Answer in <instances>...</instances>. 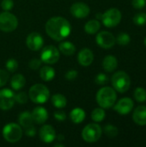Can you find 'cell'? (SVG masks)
Segmentation results:
<instances>
[{"instance_id": "ac0fdd59", "label": "cell", "mask_w": 146, "mask_h": 147, "mask_svg": "<svg viewBox=\"0 0 146 147\" xmlns=\"http://www.w3.org/2000/svg\"><path fill=\"white\" fill-rule=\"evenodd\" d=\"M32 114V117L34 120V122L37 124H43L46 121L48 118V113L46 109L43 107H36L34 109Z\"/></svg>"}, {"instance_id": "484cf974", "label": "cell", "mask_w": 146, "mask_h": 147, "mask_svg": "<svg viewBox=\"0 0 146 147\" xmlns=\"http://www.w3.org/2000/svg\"><path fill=\"white\" fill-rule=\"evenodd\" d=\"M52 103L55 108L63 109L67 104V100L62 94H55L52 97Z\"/></svg>"}, {"instance_id": "1f68e13d", "label": "cell", "mask_w": 146, "mask_h": 147, "mask_svg": "<svg viewBox=\"0 0 146 147\" xmlns=\"http://www.w3.org/2000/svg\"><path fill=\"white\" fill-rule=\"evenodd\" d=\"M6 69L9 72H15L18 68V62L15 59H9L6 61L5 64Z\"/></svg>"}, {"instance_id": "8992f818", "label": "cell", "mask_w": 146, "mask_h": 147, "mask_svg": "<svg viewBox=\"0 0 146 147\" xmlns=\"http://www.w3.org/2000/svg\"><path fill=\"white\" fill-rule=\"evenodd\" d=\"M102 134V127L96 123L88 124L82 131V138L88 143H94L99 140Z\"/></svg>"}, {"instance_id": "7bdbcfd3", "label": "cell", "mask_w": 146, "mask_h": 147, "mask_svg": "<svg viewBox=\"0 0 146 147\" xmlns=\"http://www.w3.org/2000/svg\"><path fill=\"white\" fill-rule=\"evenodd\" d=\"M102 14H100V13H99V14H96V18L101 19V18H102Z\"/></svg>"}, {"instance_id": "4316f807", "label": "cell", "mask_w": 146, "mask_h": 147, "mask_svg": "<svg viewBox=\"0 0 146 147\" xmlns=\"http://www.w3.org/2000/svg\"><path fill=\"white\" fill-rule=\"evenodd\" d=\"M106 116L105 111L102 108H96L91 113V118L95 122H101Z\"/></svg>"}, {"instance_id": "7c38bea8", "label": "cell", "mask_w": 146, "mask_h": 147, "mask_svg": "<svg viewBox=\"0 0 146 147\" xmlns=\"http://www.w3.org/2000/svg\"><path fill=\"white\" fill-rule=\"evenodd\" d=\"M134 102L129 97H124L119 100L116 103H114V109L121 115H128L133 109Z\"/></svg>"}, {"instance_id": "d6986e66", "label": "cell", "mask_w": 146, "mask_h": 147, "mask_svg": "<svg viewBox=\"0 0 146 147\" xmlns=\"http://www.w3.org/2000/svg\"><path fill=\"white\" fill-rule=\"evenodd\" d=\"M118 66V60L114 55H108L102 61V67L108 72L114 71Z\"/></svg>"}, {"instance_id": "4dcf8cb0", "label": "cell", "mask_w": 146, "mask_h": 147, "mask_svg": "<svg viewBox=\"0 0 146 147\" xmlns=\"http://www.w3.org/2000/svg\"><path fill=\"white\" fill-rule=\"evenodd\" d=\"M133 22L134 24L138 26H144L146 24V13H139L134 16L133 17Z\"/></svg>"}, {"instance_id": "f35d334b", "label": "cell", "mask_w": 146, "mask_h": 147, "mask_svg": "<svg viewBox=\"0 0 146 147\" xmlns=\"http://www.w3.org/2000/svg\"><path fill=\"white\" fill-rule=\"evenodd\" d=\"M132 4L135 9H143L145 6L146 1L145 0H133Z\"/></svg>"}, {"instance_id": "b9f144b4", "label": "cell", "mask_w": 146, "mask_h": 147, "mask_svg": "<svg viewBox=\"0 0 146 147\" xmlns=\"http://www.w3.org/2000/svg\"><path fill=\"white\" fill-rule=\"evenodd\" d=\"M58 139H59V141H62V140H64V136L60 134V135L58 136Z\"/></svg>"}, {"instance_id": "d4e9b609", "label": "cell", "mask_w": 146, "mask_h": 147, "mask_svg": "<svg viewBox=\"0 0 146 147\" xmlns=\"http://www.w3.org/2000/svg\"><path fill=\"white\" fill-rule=\"evenodd\" d=\"M101 28V23L98 20H90L87 22L84 26V30L87 34H96Z\"/></svg>"}, {"instance_id": "f546056e", "label": "cell", "mask_w": 146, "mask_h": 147, "mask_svg": "<svg viewBox=\"0 0 146 147\" xmlns=\"http://www.w3.org/2000/svg\"><path fill=\"white\" fill-rule=\"evenodd\" d=\"M116 42L120 45V46H126L130 43L131 41V37L128 34L126 33H120L118 34L117 38L115 39Z\"/></svg>"}, {"instance_id": "277c9868", "label": "cell", "mask_w": 146, "mask_h": 147, "mask_svg": "<svg viewBox=\"0 0 146 147\" xmlns=\"http://www.w3.org/2000/svg\"><path fill=\"white\" fill-rule=\"evenodd\" d=\"M111 82L115 91L120 93L126 92L131 85V79L129 75L123 71L115 72L111 78Z\"/></svg>"}, {"instance_id": "74e56055", "label": "cell", "mask_w": 146, "mask_h": 147, "mask_svg": "<svg viewBox=\"0 0 146 147\" xmlns=\"http://www.w3.org/2000/svg\"><path fill=\"white\" fill-rule=\"evenodd\" d=\"M78 75L77 71L76 70H69L66 73H65V78L68 81H73L77 78Z\"/></svg>"}, {"instance_id": "7a4b0ae2", "label": "cell", "mask_w": 146, "mask_h": 147, "mask_svg": "<svg viewBox=\"0 0 146 147\" xmlns=\"http://www.w3.org/2000/svg\"><path fill=\"white\" fill-rule=\"evenodd\" d=\"M117 95L115 90L111 87H102L96 94V102L102 109H110L116 102Z\"/></svg>"}, {"instance_id": "836d02e7", "label": "cell", "mask_w": 146, "mask_h": 147, "mask_svg": "<svg viewBox=\"0 0 146 147\" xmlns=\"http://www.w3.org/2000/svg\"><path fill=\"white\" fill-rule=\"evenodd\" d=\"M108 78L104 73H99L96 77V79H95L96 84H97L99 85H104L108 83Z\"/></svg>"}, {"instance_id": "52a82bcc", "label": "cell", "mask_w": 146, "mask_h": 147, "mask_svg": "<svg viewBox=\"0 0 146 147\" xmlns=\"http://www.w3.org/2000/svg\"><path fill=\"white\" fill-rule=\"evenodd\" d=\"M18 26V20L15 15L9 11H4L0 14V30L5 33H9Z\"/></svg>"}, {"instance_id": "4fadbf2b", "label": "cell", "mask_w": 146, "mask_h": 147, "mask_svg": "<svg viewBox=\"0 0 146 147\" xmlns=\"http://www.w3.org/2000/svg\"><path fill=\"white\" fill-rule=\"evenodd\" d=\"M70 11L74 17L82 19V18H85L89 16V14L90 12V9L86 3H84L83 2H77L71 5Z\"/></svg>"}, {"instance_id": "8d00e7d4", "label": "cell", "mask_w": 146, "mask_h": 147, "mask_svg": "<svg viewBox=\"0 0 146 147\" xmlns=\"http://www.w3.org/2000/svg\"><path fill=\"white\" fill-rule=\"evenodd\" d=\"M41 59H31L30 61H29V63H28V66H29V68L30 69H32V70H37L40 66V65H41Z\"/></svg>"}, {"instance_id": "ab89813d", "label": "cell", "mask_w": 146, "mask_h": 147, "mask_svg": "<svg viewBox=\"0 0 146 147\" xmlns=\"http://www.w3.org/2000/svg\"><path fill=\"white\" fill-rule=\"evenodd\" d=\"M54 118L58 121H65L66 120V114L64 111H57L54 113Z\"/></svg>"}, {"instance_id": "ba28073f", "label": "cell", "mask_w": 146, "mask_h": 147, "mask_svg": "<svg viewBox=\"0 0 146 147\" xmlns=\"http://www.w3.org/2000/svg\"><path fill=\"white\" fill-rule=\"evenodd\" d=\"M121 12L117 8L108 9L102 15V22L107 28L116 27L121 21Z\"/></svg>"}, {"instance_id": "60d3db41", "label": "cell", "mask_w": 146, "mask_h": 147, "mask_svg": "<svg viewBox=\"0 0 146 147\" xmlns=\"http://www.w3.org/2000/svg\"><path fill=\"white\" fill-rule=\"evenodd\" d=\"M25 134L28 137H34L36 134V128L33 125L28 126V127H25Z\"/></svg>"}, {"instance_id": "e575fe53", "label": "cell", "mask_w": 146, "mask_h": 147, "mask_svg": "<svg viewBox=\"0 0 146 147\" xmlns=\"http://www.w3.org/2000/svg\"><path fill=\"white\" fill-rule=\"evenodd\" d=\"M9 78V75L7 71L5 70H1L0 69V87L3 86L6 84Z\"/></svg>"}, {"instance_id": "8fae6325", "label": "cell", "mask_w": 146, "mask_h": 147, "mask_svg": "<svg viewBox=\"0 0 146 147\" xmlns=\"http://www.w3.org/2000/svg\"><path fill=\"white\" fill-rule=\"evenodd\" d=\"M15 93L9 89L0 90V109L3 110L10 109L15 103Z\"/></svg>"}, {"instance_id": "e0dca14e", "label": "cell", "mask_w": 146, "mask_h": 147, "mask_svg": "<svg viewBox=\"0 0 146 147\" xmlns=\"http://www.w3.org/2000/svg\"><path fill=\"white\" fill-rule=\"evenodd\" d=\"M133 121L139 126L146 125V106H138L133 114Z\"/></svg>"}, {"instance_id": "9c48e42d", "label": "cell", "mask_w": 146, "mask_h": 147, "mask_svg": "<svg viewBox=\"0 0 146 147\" xmlns=\"http://www.w3.org/2000/svg\"><path fill=\"white\" fill-rule=\"evenodd\" d=\"M60 53L59 51L54 47V46H46L45 47L40 53V59L42 62L48 64V65H52L58 62L59 59Z\"/></svg>"}, {"instance_id": "3957f363", "label": "cell", "mask_w": 146, "mask_h": 147, "mask_svg": "<svg viewBox=\"0 0 146 147\" xmlns=\"http://www.w3.org/2000/svg\"><path fill=\"white\" fill-rule=\"evenodd\" d=\"M28 96L33 102L41 104L47 102L50 96V91L45 85L41 84H37L30 88Z\"/></svg>"}, {"instance_id": "f6af8a7d", "label": "cell", "mask_w": 146, "mask_h": 147, "mask_svg": "<svg viewBox=\"0 0 146 147\" xmlns=\"http://www.w3.org/2000/svg\"><path fill=\"white\" fill-rule=\"evenodd\" d=\"M144 43H145V47H146V37L145 38V40H144Z\"/></svg>"}, {"instance_id": "f1b7e54d", "label": "cell", "mask_w": 146, "mask_h": 147, "mask_svg": "<svg viewBox=\"0 0 146 147\" xmlns=\"http://www.w3.org/2000/svg\"><path fill=\"white\" fill-rule=\"evenodd\" d=\"M104 133L105 134L109 137V138H114L118 135L119 134V130L118 128L114 126V125H111V124H108V125H106L105 127H104Z\"/></svg>"}, {"instance_id": "5bb4252c", "label": "cell", "mask_w": 146, "mask_h": 147, "mask_svg": "<svg viewBox=\"0 0 146 147\" xmlns=\"http://www.w3.org/2000/svg\"><path fill=\"white\" fill-rule=\"evenodd\" d=\"M43 43H44V40L42 36L39 33H36V32H33L29 34L26 40L27 47L32 51L40 50L42 47Z\"/></svg>"}, {"instance_id": "7402d4cb", "label": "cell", "mask_w": 146, "mask_h": 147, "mask_svg": "<svg viewBox=\"0 0 146 147\" xmlns=\"http://www.w3.org/2000/svg\"><path fill=\"white\" fill-rule=\"evenodd\" d=\"M26 84V79L23 75L22 74H15L12 77L10 80V84L13 90H19L22 88L24 87Z\"/></svg>"}, {"instance_id": "30bf717a", "label": "cell", "mask_w": 146, "mask_h": 147, "mask_svg": "<svg viewBox=\"0 0 146 147\" xmlns=\"http://www.w3.org/2000/svg\"><path fill=\"white\" fill-rule=\"evenodd\" d=\"M96 40L98 46L105 49H109L113 47L116 42V40L114 34L108 31L99 32L96 37Z\"/></svg>"}, {"instance_id": "ee69618b", "label": "cell", "mask_w": 146, "mask_h": 147, "mask_svg": "<svg viewBox=\"0 0 146 147\" xmlns=\"http://www.w3.org/2000/svg\"><path fill=\"white\" fill-rule=\"evenodd\" d=\"M57 146H64V145H63V144H56V145H55V147H57Z\"/></svg>"}, {"instance_id": "cb8c5ba5", "label": "cell", "mask_w": 146, "mask_h": 147, "mask_svg": "<svg viewBox=\"0 0 146 147\" xmlns=\"http://www.w3.org/2000/svg\"><path fill=\"white\" fill-rule=\"evenodd\" d=\"M59 49L63 54H65L66 56L72 55L76 52V47L74 46V44L72 42H70V41H64V42L60 43Z\"/></svg>"}, {"instance_id": "6da1fadb", "label": "cell", "mask_w": 146, "mask_h": 147, "mask_svg": "<svg viewBox=\"0 0 146 147\" xmlns=\"http://www.w3.org/2000/svg\"><path fill=\"white\" fill-rule=\"evenodd\" d=\"M46 31L52 40L60 41L71 34V26L65 18L53 16L46 22Z\"/></svg>"}, {"instance_id": "d6a6232c", "label": "cell", "mask_w": 146, "mask_h": 147, "mask_svg": "<svg viewBox=\"0 0 146 147\" xmlns=\"http://www.w3.org/2000/svg\"><path fill=\"white\" fill-rule=\"evenodd\" d=\"M28 96L26 94V92L22 91V92H19L15 95V101L17 102L18 103L24 104L28 102Z\"/></svg>"}, {"instance_id": "5b68a950", "label": "cell", "mask_w": 146, "mask_h": 147, "mask_svg": "<svg viewBox=\"0 0 146 147\" xmlns=\"http://www.w3.org/2000/svg\"><path fill=\"white\" fill-rule=\"evenodd\" d=\"M3 136L4 140L9 143H15L22 137V129L16 123L6 124L3 128Z\"/></svg>"}, {"instance_id": "9a60e30c", "label": "cell", "mask_w": 146, "mask_h": 147, "mask_svg": "<svg viewBox=\"0 0 146 147\" xmlns=\"http://www.w3.org/2000/svg\"><path fill=\"white\" fill-rule=\"evenodd\" d=\"M40 138L46 144L52 143L56 138V132L51 125H45L40 130Z\"/></svg>"}, {"instance_id": "44dd1931", "label": "cell", "mask_w": 146, "mask_h": 147, "mask_svg": "<svg viewBox=\"0 0 146 147\" xmlns=\"http://www.w3.org/2000/svg\"><path fill=\"white\" fill-rule=\"evenodd\" d=\"M40 78L43 81L49 82V81H51V80H52L54 78L55 71H54V69L52 67H51L49 65H45L40 69Z\"/></svg>"}, {"instance_id": "d590c367", "label": "cell", "mask_w": 146, "mask_h": 147, "mask_svg": "<svg viewBox=\"0 0 146 147\" xmlns=\"http://www.w3.org/2000/svg\"><path fill=\"white\" fill-rule=\"evenodd\" d=\"M1 7L4 11H9L14 7L13 0H3L1 3Z\"/></svg>"}, {"instance_id": "83f0119b", "label": "cell", "mask_w": 146, "mask_h": 147, "mask_svg": "<svg viewBox=\"0 0 146 147\" xmlns=\"http://www.w3.org/2000/svg\"><path fill=\"white\" fill-rule=\"evenodd\" d=\"M134 98L139 102H144L146 101V90L142 87H138L134 90Z\"/></svg>"}, {"instance_id": "ffe728a7", "label": "cell", "mask_w": 146, "mask_h": 147, "mask_svg": "<svg viewBox=\"0 0 146 147\" xmlns=\"http://www.w3.org/2000/svg\"><path fill=\"white\" fill-rule=\"evenodd\" d=\"M85 115H86L85 111L81 108H76V109H72L70 114L71 121L76 124H79V123L83 122L85 119Z\"/></svg>"}, {"instance_id": "603a6c76", "label": "cell", "mask_w": 146, "mask_h": 147, "mask_svg": "<svg viewBox=\"0 0 146 147\" xmlns=\"http://www.w3.org/2000/svg\"><path fill=\"white\" fill-rule=\"evenodd\" d=\"M18 121H19V125L23 127L24 128L33 125L34 123V120L32 117V114L28 111H24L22 113L20 114L19 118H18Z\"/></svg>"}, {"instance_id": "2e32d148", "label": "cell", "mask_w": 146, "mask_h": 147, "mask_svg": "<svg viewBox=\"0 0 146 147\" xmlns=\"http://www.w3.org/2000/svg\"><path fill=\"white\" fill-rule=\"evenodd\" d=\"M77 60L81 65L89 66L92 64V62L94 60V54L90 49L83 48L78 53Z\"/></svg>"}]
</instances>
